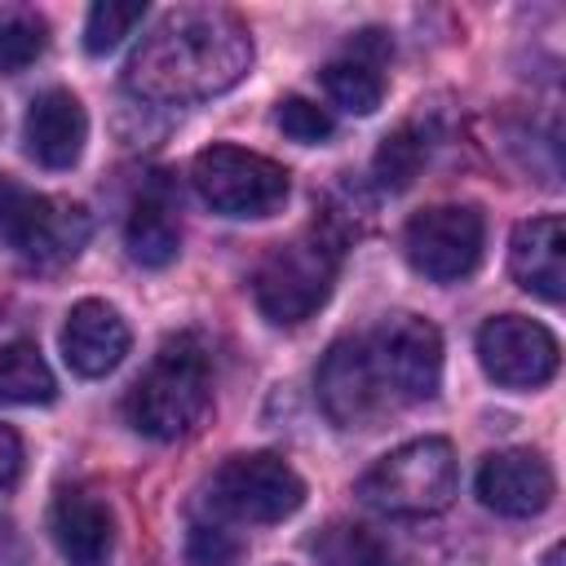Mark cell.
Masks as SVG:
<instances>
[{
  "instance_id": "5",
  "label": "cell",
  "mask_w": 566,
  "mask_h": 566,
  "mask_svg": "<svg viewBox=\"0 0 566 566\" xmlns=\"http://www.w3.org/2000/svg\"><path fill=\"white\" fill-rule=\"evenodd\" d=\"M0 239L31 265H62L88 243V212L0 172Z\"/></svg>"
},
{
  "instance_id": "13",
  "label": "cell",
  "mask_w": 566,
  "mask_h": 566,
  "mask_svg": "<svg viewBox=\"0 0 566 566\" xmlns=\"http://www.w3.org/2000/svg\"><path fill=\"white\" fill-rule=\"evenodd\" d=\"M128 354V323L119 318L115 305L106 301H80L71 305L66 323H62V358L75 376H106L124 363Z\"/></svg>"
},
{
  "instance_id": "11",
  "label": "cell",
  "mask_w": 566,
  "mask_h": 566,
  "mask_svg": "<svg viewBox=\"0 0 566 566\" xmlns=\"http://www.w3.org/2000/svg\"><path fill=\"white\" fill-rule=\"evenodd\" d=\"M557 336L522 314H495L478 327V363L504 389H539L557 376Z\"/></svg>"
},
{
  "instance_id": "19",
  "label": "cell",
  "mask_w": 566,
  "mask_h": 566,
  "mask_svg": "<svg viewBox=\"0 0 566 566\" xmlns=\"http://www.w3.org/2000/svg\"><path fill=\"white\" fill-rule=\"evenodd\" d=\"M323 88L349 115H371L380 106V97H385V75H380L376 62L349 53V57H336V62L323 66Z\"/></svg>"
},
{
  "instance_id": "22",
  "label": "cell",
  "mask_w": 566,
  "mask_h": 566,
  "mask_svg": "<svg viewBox=\"0 0 566 566\" xmlns=\"http://www.w3.org/2000/svg\"><path fill=\"white\" fill-rule=\"evenodd\" d=\"M146 18V0H97L88 9V22H84V49L93 57L111 53L124 35H133V27Z\"/></svg>"
},
{
  "instance_id": "20",
  "label": "cell",
  "mask_w": 566,
  "mask_h": 566,
  "mask_svg": "<svg viewBox=\"0 0 566 566\" xmlns=\"http://www.w3.org/2000/svg\"><path fill=\"white\" fill-rule=\"evenodd\" d=\"M314 553L323 566H402L398 553L380 535H371L367 526H354V522H332L314 539Z\"/></svg>"
},
{
  "instance_id": "18",
  "label": "cell",
  "mask_w": 566,
  "mask_h": 566,
  "mask_svg": "<svg viewBox=\"0 0 566 566\" xmlns=\"http://www.w3.org/2000/svg\"><path fill=\"white\" fill-rule=\"evenodd\" d=\"M53 394H57V380L31 340L0 345V402L35 407V402H53Z\"/></svg>"
},
{
  "instance_id": "25",
  "label": "cell",
  "mask_w": 566,
  "mask_h": 566,
  "mask_svg": "<svg viewBox=\"0 0 566 566\" xmlns=\"http://www.w3.org/2000/svg\"><path fill=\"white\" fill-rule=\"evenodd\" d=\"M239 557H243V544L226 526H212V522L190 526V539H186L190 566H239Z\"/></svg>"
},
{
  "instance_id": "14",
  "label": "cell",
  "mask_w": 566,
  "mask_h": 566,
  "mask_svg": "<svg viewBox=\"0 0 566 566\" xmlns=\"http://www.w3.org/2000/svg\"><path fill=\"white\" fill-rule=\"evenodd\" d=\"M27 155L44 168H71L88 142V115L71 88H44L22 119Z\"/></svg>"
},
{
  "instance_id": "10",
  "label": "cell",
  "mask_w": 566,
  "mask_h": 566,
  "mask_svg": "<svg viewBox=\"0 0 566 566\" xmlns=\"http://www.w3.org/2000/svg\"><path fill=\"white\" fill-rule=\"evenodd\" d=\"M314 389H318V407L340 429H371L389 407V389L363 336H345L323 354L314 371Z\"/></svg>"
},
{
  "instance_id": "16",
  "label": "cell",
  "mask_w": 566,
  "mask_h": 566,
  "mask_svg": "<svg viewBox=\"0 0 566 566\" xmlns=\"http://www.w3.org/2000/svg\"><path fill=\"white\" fill-rule=\"evenodd\" d=\"M509 270L526 292H535L544 301H562V292H566V226H562V217L544 212V217L522 221L509 239Z\"/></svg>"
},
{
  "instance_id": "24",
  "label": "cell",
  "mask_w": 566,
  "mask_h": 566,
  "mask_svg": "<svg viewBox=\"0 0 566 566\" xmlns=\"http://www.w3.org/2000/svg\"><path fill=\"white\" fill-rule=\"evenodd\" d=\"M274 124L301 146H318V142L332 137V115L310 97H283L279 111H274Z\"/></svg>"
},
{
  "instance_id": "8",
  "label": "cell",
  "mask_w": 566,
  "mask_h": 566,
  "mask_svg": "<svg viewBox=\"0 0 566 566\" xmlns=\"http://www.w3.org/2000/svg\"><path fill=\"white\" fill-rule=\"evenodd\" d=\"M482 243H486V226H482V212L469 203L424 208L402 230V252L411 270L433 283H455L473 274L482 261Z\"/></svg>"
},
{
  "instance_id": "6",
  "label": "cell",
  "mask_w": 566,
  "mask_h": 566,
  "mask_svg": "<svg viewBox=\"0 0 566 566\" xmlns=\"http://www.w3.org/2000/svg\"><path fill=\"white\" fill-rule=\"evenodd\" d=\"M195 190L203 195V203L221 217H270L287 203V168L243 150V146H208L195 155L190 164Z\"/></svg>"
},
{
  "instance_id": "3",
  "label": "cell",
  "mask_w": 566,
  "mask_h": 566,
  "mask_svg": "<svg viewBox=\"0 0 566 566\" xmlns=\"http://www.w3.org/2000/svg\"><path fill=\"white\" fill-rule=\"evenodd\" d=\"M336 265H340V239L332 234L327 221L314 226L310 234H296V239L270 248L252 274L256 310L279 327L305 323L332 296Z\"/></svg>"
},
{
  "instance_id": "26",
  "label": "cell",
  "mask_w": 566,
  "mask_h": 566,
  "mask_svg": "<svg viewBox=\"0 0 566 566\" xmlns=\"http://www.w3.org/2000/svg\"><path fill=\"white\" fill-rule=\"evenodd\" d=\"M18 469H22V442H18V433L9 424H0V491L13 486Z\"/></svg>"
},
{
  "instance_id": "1",
  "label": "cell",
  "mask_w": 566,
  "mask_h": 566,
  "mask_svg": "<svg viewBox=\"0 0 566 566\" xmlns=\"http://www.w3.org/2000/svg\"><path fill=\"white\" fill-rule=\"evenodd\" d=\"M252 66L248 27L217 4H181L128 57V88L150 102H199L234 88Z\"/></svg>"
},
{
  "instance_id": "7",
  "label": "cell",
  "mask_w": 566,
  "mask_h": 566,
  "mask_svg": "<svg viewBox=\"0 0 566 566\" xmlns=\"http://www.w3.org/2000/svg\"><path fill=\"white\" fill-rule=\"evenodd\" d=\"M212 504L226 517L265 526V522L292 517L305 504V482L283 455H270V451L230 455L212 478Z\"/></svg>"
},
{
  "instance_id": "4",
  "label": "cell",
  "mask_w": 566,
  "mask_h": 566,
  "mask_svg": "<svg viewBox=\"0 0 566 566\" xmlns=\"http://www.w3.org/2000/svg\"><path fill=\"white\" fill-rule=\"evenodd\" d=\"M358 500L385 517H433L455 500V451L447 438H416L358 478Z\"/></svg>"
},
{
  "instance_id": "17",
  "label": "cell",
  "mask_w": 566,
  "mask_h": 566,
  "mask_svg": "<svg viewBox=\"0 0 566 566\" xmlns=\"http://www.w3.org/2000/svg\"><path fill=\"white\" fill-rule=\"evenodd\" d=\"M49 531H53V544L57 553L71 562V566H106L111 548H115V522H111V509L93 495V491H62L53 500V513H49Z\"/></svg>"
},
{
  "instance_id": "12",
  "label": "cell",
  "mask_w": 566,
  "mask_h": 566,
  "mask_svg": "<svg viewBox=\"0 0 566 566\" xmlns=\"http://www.w3.org/2000/svg\"><path fill=\"white\" fill-rule=\"evenodd\" d=\"M478 500L504 517H535L553 504V469L526 447L495 451L478 469Z\"/></svg>"
},
{
  "instance_id": "2",
  "label": "cell",
  "mask_w": 566,
  "mask_h": 566,
  "mask_svg": "<svg viewBox=\"0 0 566 566\" xmlns=\"http://www.w3.org/2000/svg\"><path fill=\"white\" fill-rule=\"evenodd\" d=\"M212 402V371L208 354L195 336H168L150 367L133 380L124 411L128 424L155 442H177L186 438Z\"/></svg>"
},
{
  "instance_id": "21",
  "label": "cell",
  "mask_w": 566,
  "mask_h": 566,
  "mask_svg": "<svg viewBox=\"0 0 566 566\" xmlns=\"http://www.w3.org/2000/svg\"><path fill=\"white\" fill-rule=\"evenodd\" d=\"M424 155H429V137H424L416 124L394 128V133L376 146V159H371L376 181H380L385 190H407V186L420 177Z\"/></svg>"
},
{
  "instance_id": "9",
  "label": "cell",
  "mask_w": 566,
  "mask_h": 566,
  "mask_svg": "<svg viewBox=\"0 0 566 566\" xmlns=\"http://www.w3.org/2000/svg\"><path fill=\"white\" fill-rule=\"evenodd\" d=\"M371 363L389 394L407 402H429L442 385V336L420 314H394L367 340Z\"/></svg>"
},
{
  "instance_id": "15",
  "label": "cell",
  "mask_w": 566,
  "mask_h": 566,
  "mask_svg": "<svg viewBox=\"0 0 566 566\" xmlns=\"http://www.w3.org/2000/svg\"><path fill=\"white\" fill-rule=\"evenodd\" d=\"M124 243H128V256L137 265H150V270H159L177 256L181 217H177V190H172L168 172L146 177V186L137 190L128 221H124Z\"/></svg>"
},
{
  "instance_id": "23",
  "label": "cell",
  "mask_w": 566,
  "mask_h": 566,
  "mask_svg": "<svg viewBox=\"0 0 566 566\" xmlns=\"http://www.w3.org/2000/svg\"><path fill=\"white\" fill-rule=\"evenodd\" d=\"M49 49V27L35 13H18L0 27V71H27Z\"/></svg>"
}]
</instances>
